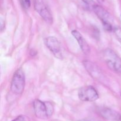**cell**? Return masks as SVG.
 Listing matches in <instances>:
<instances>
[{"instance_id":"17","label":"cell","mask_w":121,"mask_h":121,"mask_svg":"<svg viewBox=\"0 0 121 121\" xmlns=\"http://www.w3.org/2000/svg\"></svg>"},{"instance_id":"8","label":"cell","mask_w":121,"mask_h":121,"mask_svg":"<svg viewBox=\"0 0 121 121\" xmlns=\"http://www.w3.org/2000/svg\"><path fill=\"white\" fill-rule=\"evenodd\" d=\"M44 43L47 48L56 56H59L61 53V44L56 37L49 36L46 38Z\"/></svg>"},{"instance_id":"6","label":"cell","mask_w":121,"mask_h":121,"mask_svg":"<svg viewBox=\"0 0 121 121\" xmlns=\"http://www.w3.org/2000/svg\"><path fill=\"white\" fill-rule=\"evenodd\" d=\"M34 8L46 22L50 24L53 23V19L52 13L43 2L39 0H35L34 2Z\"/></svg>"},{"instance_id":"10","label":"cell","mask_w":121,"mask_h":121,"mask_svg":"<svg viewBox=\"0 0 121 121\" xmlns=\"http://www.w3.org/2000/svg\"><path fill=\"white\" fill-rule=\"evenodd\" d=\"M72 34L73 36V37L75 38L76 40H77L82 51L85 54H88L90 51H91V48H90L89 44L87 43L85 38L82 35L81 33L78 32V30H74L72 32Z\"/></svg>"},{"instance_id":"5","label":"cell","mask_w":121,"mask_h":121,"mask_svg":"<svg viewBox=\"0 0 121 121\" xmlns=\"http://www.w3.org/2000/svg\"><path fill=\"white\" fill-rule=\"evenodd\" d=\"M78 97L83 102H94L99 98L98 91L91 85L84 86L78 91Z\"/></svg>"},{"instance_id":"16","label":"cell","mask_w":121,"mask_h":121,"mask_svg":"<svg viewBox=\"0 0 121 121\" xmlns=\"http://www.w3.org/2000/svg\"><path fill=\"white\" fill-rule=\"evenodd\" d=\"M86 121V120H83V121Z\"/></svg>"},{"instance_id":"11","label":"cell","mask_w":121,"mask_h":121,"mask_svg":"<svg viewBox=\"0 0 121 121\" xmlns=\"http://www.w3.org/2000/svg\"><path fill=\"white\" fill-rule=\"evenodd\" d=\"M82 1H83L84 3L86 4L87 7H89L92 9H93L95 6L96 5V4L95 2V1L93 0H82Z\"/></svg>"},{"instance_id":"13","label":"cell","mask_w":121,"mask_h":121,"mask_svg":"<svg viewBox=\"0 0 121 121\" xmlns=\"http://www.w3.org/2000/svg\"><path fill=\"white\" fill-rule=\"evenodd\" d=\"M23 7L26 9H28L31 6V0H21Z\"/></svg>"},{"instance_id":"12","label":"cell","mask_w":121,"mask_h":121,"mask_svg":"<svg viewBox=\"0 0 121 121\" xmlns=\"http://www.w3.org/2000/svg\"><path fill=\"white\" fill-rule=\"evenodd\" d=\"M113 32H115L116 36H117L118 39H119V41L121 42V28H120V27H117L115 28Z\"/></svg>"},{"instance_id":"3","label":"cell","mask_w":121,"mask_h":121,"mask_svg":"<svg viewBox=\"0 0 121 121\" xmlns=\"http://www.w3.org/2000/svg\"><path fill=\"white\" fill-rule=\"evenodd\" d=\"M93 11L102 23L104 27L108 31H114L117 27L115 26L113 17L109 12L99 5H96Z\"/></svg>"},{"instance_id":"9","label":"cell","mask_w":121,"mask_h":121,"mask_svg":"<svg viewBox=\"0 0 121 121\" xmlns=\"http://www.w3.org/2000/svg\"><path fill=\"white\" fill-rule=\"evenodd\" d=\"M99 113L103 118L110 121H121V115L118 112L109 107H101Z\"/></svg>"},{"instance_id":"1","label":"cell","mask_w":121,"mask_h":121,"mask_svg":"<svg viewBox=\"0 0 121 121\" xmlns=\"http://www.w3.org/2000/svg\"><path fill=\"white\" fill-rule=\"evenodd\" d=\"M33 108L35 115L41 119L49 118L54 112V106L49 102H42L36 99L33 102Z\"/></svg>"},{"instance_id":"4","label":"cell","mask_w":121,"mask_h":121,"mask_svg":"<svg viewBox=\"0 0 121 121\" xmlns=\"http://www.w3.org/2000/svg\"><path fill=\"white\" fill-rule=\"evenodd\" d=\"M26 78L24 72L22 69L20 68L15 71L12 78L10 87L11 91L15 94H21L24 90Z\"/></svg>"},{"instance_id":"7","label":"cell","mask_w":121,"mask_h":121,"mask_svg":"<svg viewBox=\"0 0 121 121\" xmlns=\"http://www.w3.org/2000/svg\"><path fill=\"white\" fill-rule=\"evenodd\" d=\"M83 65L87 72L94 79L98 81L104 80V75L101 70L96 64L89 60H84Z\"/></svg>"},{"instance_id":"15","label":"cell","mask_w":121,"mask_h":121,"mask_svg":"<svg viewBox=\"0 0 121 121\" xmlns=\"http://www.w3.org/2000/svg\"><path fill=\"white\" fill-rule=\"evenodd\" d=\"M106 1V0H97V1L100 4H104Z\"/></svg>"},{"instance_id":"2","label":"cell","mask_w":121,"mask_h":121,"mask_svg":"<svg viewBox=\"0 0 121 121\" xmlns=\"http://www.w3.org/2000/svg\"><path fill=\"white\" fill-rule=\"evenodd\" d=\"M102 56L110 70L121 75V58L113 50L111 49L104 50Z\"/></svg>"},{"instance_id":"14","label":"cell","mask_w":121,"mask_h":121,"mask_svg":"<svg viewBox=\"0 0 121 121\" xmlns=\"http://www.w3.org/2000/svg\"><path fill=\"white\" fill-rule=\"evenodd\" d=\"M12 121H25V118L23 116H19Z\"/></svg>"}]
</instances>
